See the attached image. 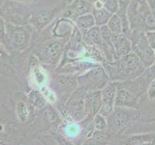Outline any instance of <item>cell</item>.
<instances>
[{"label": "cell", "mask_w": 155, "mask_h": 145, "mask_svg": "<svg viewBox=\"0 0 155 145\" xmlns=\"http://www.w3.org/2000/svg\"><path fill=\"white\" fill-rule=\"evenodd\" d=\"M78 88V76L73 75H58L52 80L51 90L57 97V110L61 111L68 99Z\"/></svg>", "instance_id": "cell-6"}, {"label": "cell", "mask_w": 155, "mask_h": 145, "mask_svg": "<svg viewBox=\"0 0 155 145\" xmlns=\"http://www.w3.org/2000/svg\"><path fill=\"white\" fill-rule=\"evenodd\" d=\"M140 111L137 108H121V106H114V110L107 118L108 127L107 130L113 135L119 134L123 132L126 127L133 122V121L140 118Z\"/></svg>", "instance_id": "cell-2"}, {"label": "cell", "mask_w": 155, "mask_h": 145, "mask_svg": "<svg viewBox=\"0 0 155 145\" xmlns=\"http://www.w3.org/2000/svg\"><path fill=\"white\" fill-rule=\"evenodd\" d=\"M21 145H42V144L39 142L36 138H34V139L26 140V141H24Z\"/></svg>", "instance_id": "cell-32"}, {"label": "cell", "mask_w": 155, "mask_h": 145, "mask_svg": "<svg viewBox=\"0 0 155 145\" xmlns=\"http://www.w3.org/2000/svg\"><path fill=\"white\" fill-rule=\"evenodd\" d=\"M117 92V86L114 81H110L103 89L101 90L102 94V106L99 114L108 117L114 108V102Z\"/></svg>", "instance_id": "cell-10"}, {"label": "cell", "mask_w": 155, "mask_h": 145, "mask_svg": "<svg viewBox=\"0 0 155 145\" xmlns=\"http://www.w3.org/2000/svg\"><path fill=\"white\" fill-rule=\"evenodd\" d=\"M36 139L42 145H74L72 141L57 132L42 133L38 134Z\"/></svg>", "instance_id": "cell-15"}, {"label": "cell", "mask_w": 155, "mask_h": 145, "mask_svg": "<svg viewBox=\"0 0 155 145\" xmlns=\"http://www.w3.org/2000/svg\"><path fill=\"white\" fill-rule=\"evenodd\" d=\"M15 1H29V0H15Z\"/></svg>", "instance_id": "cell-37"}, {"label": "cell", "mask_w": 155, "mask_h": 145, "mask_svg": "<svg viewBox=\"0 0 155 145\" xmlns=\"http://www.w3.org/2000/svg\"><path fill=\"white\" fill-rule=\"evenodd\" d=\"M129 39L132 45V52L138 56L145 69L151 66L155 62V54L154 50L148 44L145 32L143 30H132Z\"/></svg>", "instance_id": "cell-5"}, {"label": "cell", "mask_w": 155, "mask_h": 145, "mask_svg": "<svg viewBox=\"0 0 155 145\" xmlns=\"http://www.w3.org/2000/svg\"><path fill=\"white\" fill-rule=\"evenodd\" d=\"M88 1L93 4L94 8H101L103 7L105 0H88Z\"/></svg>", "instance_id": "cell-31"}, {"label": "cell", "mask_w": 155, "mask_h": 145, "mask_svg": "<svg viewBox=\"0 0 155 145\" xmlns=\"http://www.w3.org/2000/svg\"><path fill=\"white\" fill-rule=\"evenodd\" d=\"M93 127L94 130H107L108 123H107V118L101 114H96L93 118Z\"/></svg>", "instance_id": "cell-24"}, {"label": "cell", "mask_w": 155, "mask_h": 145, "mask_svg": "<svg viewBox=\"0 0 155 145\" xmlns=\"http://www.w3.org/2000/svg\"><path fill=\"white\" fill-rule=\"evenodd\" d=\"M145 36H147V39L150 47L155 50V30L145 31Z\"/></svg>", "instance_id": "cell-30"}, {"label": "cell", "mask_w": 155, "mask_h": 145, "mask_svg": "<svg viewBox=\"0 0 155 145\" xmlns=\"http://www.w3.org/2000/svg\"><path fill=\"white\" fill-rule=\"evenodd\" d=\"M102 106L101 90L88 91L84 98V111L86 117H93L100 112Z\"/></svg>", "instance_id": "cell-13"}, {"label": "cell", "mask_w": 155, "mask_h": 145, "mask_svg": "<svg viewBox=\"0 0 155 145\" xmlns=\"http://www.w3.org/2000/svg\"><path fill=\"white\" fill-rule=\"evenodd\" d=\"M0 44H2L6 47H8L6 37V23L1 17H0Z\"/></svg>", "instance_id": "cell-28"}, {"label": "cell", "mask_w": 155, "mask_h": 145, "mask_svg": "<svg viewBox=\"0 0 155 145\" xmlns=\"http://www.w3.org/2000/svg\"><path fill=\"white\" fill-rule=\"evenodd\" d=\"M109 82V76L100 64L92 67L82 76H78V86L84 87L87 91L102 90Z\"/></svg>", "instance_id": "cell-8"}, {"label": "cell", "mask_w": 155, "mask_h": 145, "mask_svg": "<svg viewBox=\"0 0 155 145\" xmlns=\"http://www.w3.org/2000/svg\"><path fill=\"white\" fill-rule=\"evenodd\" d=\"M116 84V83H115ZM117 86V92H116L114 106H121V108H139L140 99L137 98L133 93H131L124 87Z\"/></svg>", "instance_id": "cell-12"}, {"label": "cell", "mask_w": 155, "mask_h": 145, "mask_svg": "<svg viewBox=\"0 0 155 145\" xmlns=\"http://www.w3.org/2000/svg\"><path fill=\"white\" fill-rule=\"evenodd\" d=\"M54 10H47V11H42L38 13L34 17L31 16L30 21L33 25H35L37 28H43L47 24L51 22L53 16H54Z\"/></svg>", "instance_id": "cell-19"}, {"label": "cell", "mask_w": 155, "mask_h": 145, "mask_svg": "<svg viewBox=\"0 0 155 145\" xmlns=\"http://www.w3.org/2000/svg\"><path fill=\"white\" fill-rule=\"evenodd\" d=\"M152 13L147 0H131L126 14L131 30H143L145 32V22Z\"/></svg>", "instance_id": "cell-4"}, {"label": "cell", "mask_w": 155, "mask_h": 145, "mask_svg": "<svg viewBox=\"0 0 155 145\" xmlns=\"http://www.w3.org/2000/svg\"><path fill=\"white\" fill-rule=\"evenodd\" d=\"M32 31L27 25H14L6 24L7 48L21 51L26 50L31 41Z\"/></svg>", "instance_id": "cell-7"}, {"label": "cell", "mask_w": 155, "mask_h": 145, "mask_svg": "<svg viewBox=\"0 0 155 145\" xmlns=\"http://www.w3.org/2000/svg\"><path fill=\"white\" fill-rule=\"evenodd\" d=\"M34 79H35L36 83L40 88H42L43 86H46L47 77L46 75L41 71V69H35V71H34Z\"/></svg>", "instance_id": "cell-27"}, {"label": "cell", "mask_w": 155, "mask_h": 145, "mask_svg": "<svg viewBox=\"0 0 155 145\" xmlns=\"http://www.w3.org/2000/svg\"><path fill=\"white\" fill-rule=\"evenodd\" d=\"M62 50H63V45L58 41L48 44L46 47V54H45L46 63H48L50 65L56 64L61 56Z\"/></svg>", "instance_id": "cell-16"}, {"label": "cell", "mask_w": 155, "mask_h": 145, "mask_svg": "<svg viewBox=\"0 0 155 145\" xmlns=\"http://www.w3.org/2000/svg\"><path fill=\"white\" fill-rule=\"evenodd\" d=\"M6 56H7V54H6V53H5V51L2 50V47H0V58H5Z\"/></svg>", "instance_id": "cell-34"}, {"label": "cell", "mask_w": 155, "mask_h": 145, "mask_svg": "<svg viewBox=\"0 0 155 145\" xmlns=\"http://www.w3.org/2000/svg\"><path fill=\"white\" fill-rule=\"evenodd\" d=\"M154 54H155V50H154Z\"/></svg>", "instance_id": "cell-38"}, {"label": "cell", "mask_w": 155, "mask_h": 145, "mask_svg": "<svg viewBox=\"0 0 155 145\" xmlns=\"http://www.w3.org/2000/svg\"><path fill=\"white\" fill-rule=\"evenodd\" d=\"M93 9V4L89 2L88 0H74L70 6L67 7V9L65 10L63 17L76 21L78 17L88 13H92Z\"/></svg>", "instance_id": "cell-11"}, {"label": "cell", "mask_w": 155, "mask_h": 145, "mask_svg": "<svg viewBox=\"0 0 155 145\" xmlns=\"http://www.w3.org/2000/svg\"><path fill=\"white\" fill-rule=\"evenodd\" d=\"M38 111L28 103L27 97L22 94H16L14 101V113L18 122L26 127L36 117Z\"/></svg>", "instance_id": "cell-9"}, {"label": "cell", "mask_w": 155, "mask_h": 145, "mask_svg": "<svg viewBox=\"0 0 155 145\" xmlns=\"http://www.w3.org/2000/svg\"><path fill=\"white\" fill-rule=\"evenodd\" d=\"M15 122H18V121L15 117L14 111L0 106V125H11Z\"/></svg>", "instance_id": "cell-23"}, {"label": "cell", "mask_w": 155, "mask_h": 145, "mask_svg": "<svg viewBox=\"0 0 155 145\" xmlns=\"http://www.w3.org/2000/svg\"><path fill=\"white\" fill-rule=\"evenodd\" d=\"M107 26L109 27L113 35H117V34L123 33V25H122V21L119 18L117 14H113V17L110 18Z\"/></svg>", "instance_id": "cell-22"}, {"label": "cell", "mask_w": 155, "mask_h": 145, "mask_svg": "<svg viewBox=\"0 0 155 145\" xmlns=\"http://www.w3.org/2000/svg\"><path fill=\"white\" fill-rule=\"evenodd\" d=\"M76 25L80 30H89L90 28L94 27L95 24V19L93 17V14L88 13L82 16L78 17L76 19Z\"/></svg>", "instance_id": "cell-21"}, {"label": "cell", "mask_w": 155, "mask_h": 145, "mask_svg": "<svg viewBox=\"0 0 155 145\" xmlns=\"http://www.w3.org/2000/svg\"><path fill=\"white\" fill-rule=\"evenodd\" d=\"M111 42H113V46L117 59L132 52V45H131L130 39L127 36H125L123 33L113 35Z\"/></svg>", "instance_id": "cell-14"}, {"label": "cell", "mask_w": 155, "mask_h": 145, "mask_svg": "<svg viewBox=\"0 0 155 145\" xmlns=\"http://www.w3.org/2000/svg\"><path fill=\"white\" fill-rule=\"evenodd\" d=\"M101 35L102 39H103V42L106 44L107 46L110 47H114L113 46V42H111V38H113V34H111L110 30L107 25L101 26Z\"/></svg>", "instance_id": "cell-25"}, {"label": "cell", "mask_w": 155, "mask_h": 145, "mask_svg": "<svg viewBox=\"0 0 155 145\" xmlns=\"http://www.w3.org/2000/svg\"><path fill=\"white\" fill-rule=\"evenodd\" d=\"M26 97H27L28 103L30 104L32 108L37 111H40V110L44 109L48 105L46 97L44 96V94L40 90L32 89L28 92Z\"/></svg>", "instance_id": "cell-17"}, {"label": "cell", "mask_w": 155, "mask_h": 145, "mask_svg": "<svg viewBox=\"0 0 155 145\" xmlns=\"http://www.w3.org/2000/svg\"><path fill=\"white\" fill-rule=\"evenodd\" d=\"M4 138H5V134L3 133H0V145H2V143L4 141Z\"/></svg>", "instance_id": "cell-35"}, {"label": "cell", "mask_w": 155, "mask_h": 145, "mask_svg": "<svg viewBox=\"0 0 155 145\" xmlns=\"http://www.w3.org/2000/svg\"><path fill=\"white\" fill-rule=\"evenodd\" d=\"M125 145H155V133L135 134L123 140Z\"/></svg>", "instance_id": "cell-18"}, {"label": "cell", "mask_w": 155, "mask_h": 145, "mask_svg": "<svg viewBox=\"0 0 155 145\" xmlns=\"http://www.w3.org/2000/svg\"><path fill=\"white\" fill-rule=\"evenodd\" d=\"M145 95H147L149 101L155 100V79L150 81V83L147 89V92H145Z\"/></svg>", "instance_id": "cell-29"}, {"label": "cell", "mask_w": 155, "mask_h": 145, "mask_svg": "<svg viewBox=\"0 0 155 145\" xmlns=\"http://www.w3.org/2000/svg\"><path fill=\"white\" fill-rule=\"evenodd\" d=\"M0 17L14 25H26L30 21V10L15 0H4L0 6Z\"/></svg>", "instance_id": "cell-3"}, {"label": "cell", "mask_w": 155, "mask_h": 145, "mask_svg": "<svg viewBox=\"0 0 155 145\" xmlns=\"http://www.w3.org/2000/svg\"><path fill=\"white\" fill-rule=\"evenodd\" d=\"M102 66L111 81L132 80L145 71L143 63L134 52H130L113 62H104Z\"/></svg>", "instance_id": "cell-1"}, {"label": "cell", "mask_w": 155, "mask_h": 145, "mask_svg": "<svg viewBox=\"0 0 155 145\" xmlns=\"http://www.w3.org/2000/svg\"><path fill=\"white\" fill-rule=\"evenodd\" d=\"M150 9L152 10V11H155V0H147Z\"/></svg>", "instance_id": "cell-33"}, {"label": "cell", "mask_w": 155, "mask_h": 145, "mask_svg": "<svg viewBox=\"0 0 155 145\" xmlns=\"http://www.w3.org/2000/svg\"><path fill=\"white\" fill-rule=\"evenodd\" d=\"M103 7L107 9L110 13L113 14H117L119 11V3L118 0H105Z\"/></svg>", "instance_id": "cell-26"}, {"label": "cell", "mask_w": 155, "mask_h": 145, "mask_svg": "<svg viewBox=\"0 0 155 145\" xmlns=\"http://www.w3.org/2000/svg\"><path fill=\"white\" fill-rule=\"evenodd\" d=\"M92 14H93V17L95 19L96 26H100V27L103 25H107L110 18L113 17V14L110 13L108 10L105 9L104 7L94 8Z\"/></svg>", "instance_id": "cell-20"}, {"label": "cell", "mask_w": 155, "mask_h": 145, "mask_svg": "<svg viewBox=\"0 0 155 145\" xmlns=\"http://www.w3.org/2000/svg\"><path fill=\"white\" fill-rule=\"evenodd\" d=\"M108 145H125V144H123V143H118V142H116V143H115V142H114V143H110V144L109 143Z\"/></svg>", "instance_id": "cell-36"}]
</instances>
